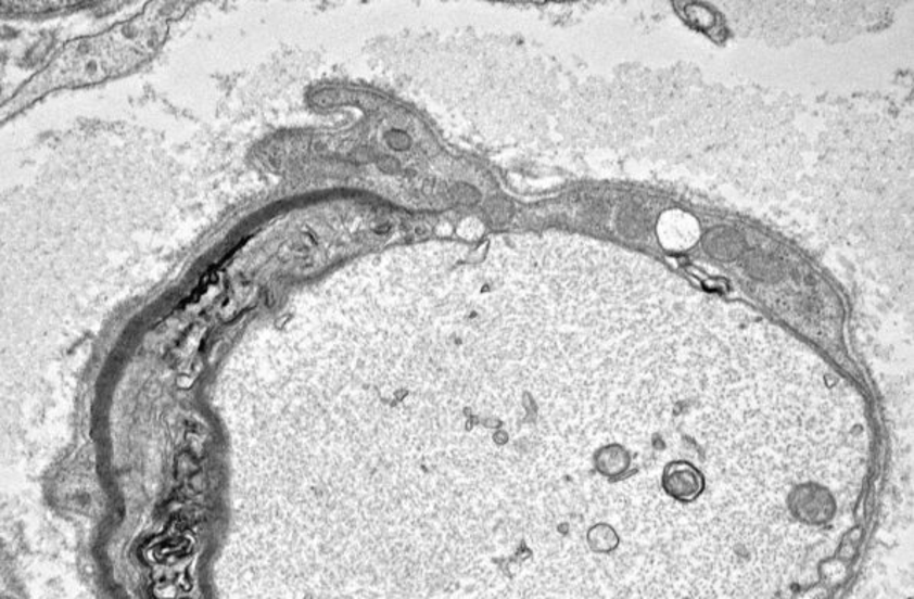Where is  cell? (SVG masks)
I'll list each match as a JSON object with an SVG mask.
<instances>
[{
    "label": "cell",
    "mask_w": 914,
    "mask_h": 599,
    "mask_svg": "<svg viewBox=\"0 0 914 599\" xmlns=\"http://www.w3.org/2000/svg\"><path fill=\"white\" fill-rule=\"evenodd\" d=\"M155 7L100 35L66 43L42 72L13 95L5 109L22 110L48 92L102 84L145 64L161 50L168 35V10L165 5L161 10Z\"/></svg>",
    "instance_id": "cell-1"
},
{
    "label": "cell",
    "mask_w": 914,
    "mask_h": 599,
    "mask_svg": "<svg viewBox=\"0 0 914 599\" xmlns=\"http://www.w3.org/2000/svg\"><path fill=\"white\" fill-rule=\"evenodd\" d=\"M788 508L799 521L807 524H825L835 515V499L830 492L816 484L799 486L788 499Z\"/></svg>",
    "instance_id": "cell-2"
},
{
    "label": "cell",
    "mask_w": 914,
    "mask_h": 599,
    "mask_svg": "<svg viewBox=\"0 0 914 599\" xmlns=\"http://www.w3.org/2000/svg\"><path fill=\"white\" fill-rule=\"evenodd\" d=\"M662 487L669 497L678 501H691L704 489V479L694 464L687 461H672L662 473Z\"/></svg>",
    "instance_id": "cell-3"
}]
</instances>
